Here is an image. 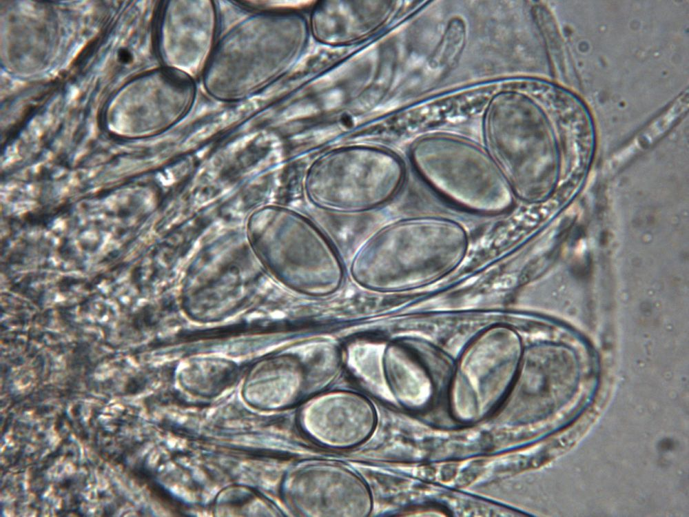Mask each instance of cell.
<instances>
[{"mask_svg":"<svg viewBox=\"0 0 689 517\" xmlns=\"http://www.w3.org/2000/svg\"><path fill=\"white\" fill-rule=\"evenodd\" d=\"M464 27L460 20H453L449 26L438 48L433 54L431 65L438 70L447 69L457 59L464 43Z\"/></svg>","mask_w":689,"mask_h":517,"instance_id":"cell-1","label":"cell"}]
</instances>
